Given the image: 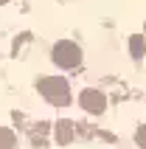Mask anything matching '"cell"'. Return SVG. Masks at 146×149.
I'll list each match as a JSON object with an SVG mask.
<instances>
[{
    "label": "cell",
    "mask_w": 146,
    "mask_h": 149,
    "mask_svg": "<svg viewBox=\"0 0 146 149\" xmlns=\"http://www.w3.org/2000/svg\"><path fill=\"white\" fill-rule=\"evenodd\" d=\"M37 90L45 96V101L51 104H67L70 101V87H67V79H59V76H42L40 82H37Z\"/></svg>",
    "instance_id": "cell-1"
},
{
    "label": "cell",
    "mask_w": 146,
    "mask_h": 149,
    "mask_svg": "<svg viewBox=\"0 0 146 149\" xmlns=\"http://www.w3.org/2000/svg\"><path fill=\"white\" fill-rule=\"evenodd\" d=\"M51 56H54V65L56 68H65V70H73V68L81 65V48L76 45V42H56L54 45V51H51Z\"/></svg>",
    "instance_id": "cell-2"
},
{
    "label": "cell",
    "mask_w": 146,
    "mask_h": 149,
    "mask_svg": "<svg viewBox=\"0 0 146 149\" xmlns=\"http://www.w3.org/2000/svg\"><path fill=\"white\" fill-rule=\"evenodd\" d=\"M79 104L84 113H93V116H101L107 110V96L101 90H81L79 96Z\"/></svg>",
    "instance_id": "cell-3"
},
{
    "label": "cell",
    "mask_w": 146,
    "mask_h": 149,
    "mask_svg": "<svg viewBox=\"0 0 146 149\" xmlns=\"http://www.w3.org/2000/svg\"><path fill=\"white\" fill-rule=\"evenodd\" d=\"M73 141V121H56V143L67 146Z\"/></svg>",
    "instance_id": "cell-4"
},
{
    "label": "cell",
    "mask_w": 146,
    "mask_h": 149,
    "mask_svg": "<svg viewBox=\"0 0 146 149\" xmlns=\"http://www.w3.org/2000/svg\"><path fill=\"white\" fill-rule=\"evenodd\" d=\"M129 54H132V59H143L146 42H143V37H140V34H132V40H129Z\"/></svg>",
    "instance_id": "cell-5"
},
{
    "label": "cell",
    "mask_w": 146,
    "mask_h": 149,
    "mask_svg": "<svg viewBox=\"0 0 146 149\" xmlns=\"http://www.w3.org/2000/svg\"><path fill=\"white\" fill-rule=\"evenodd\" d=\"M17 146V135L6 127H0V149H14Z\"/></svg>",
    "instance_id": "cell-6"
},
{
    "label": "cell",
    "mask_w": 146,
    "mask_h": 149,
    "mask_svg": "<svg viewBox=\"0 0 146 149\" xmlns=\"http://www.w3.org/2000/svg\"><path fill=\"white\" fill-rule=\"evenodd\" d=\"M135 141H138V146H140V149H146V124H143V127H138V132H135Z\"/></svg>",
    "instance_id": "cell-7"
},
{
    "label": "cell",
    "mask_w": 146,
    "mask_h": 149,
    "mask_svg": "<svg viewBox=\"0 0 146 149\" xmlns=\"http://www.w3.org/2000/svg\"><path fill=\"white\" fill-rule=\"evenodd\" d=\"M0 3H8V0H0Z\"/></svg>",
    "instance_id": "cell-8"
}]
</instances>
